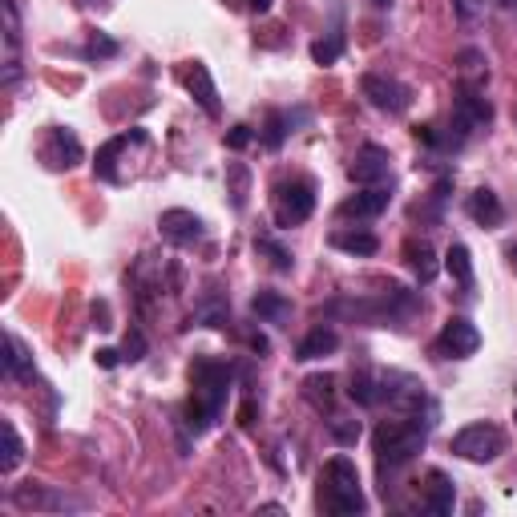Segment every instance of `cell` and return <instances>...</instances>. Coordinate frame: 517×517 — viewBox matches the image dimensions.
<instances>
[{
    "label": "cell",
    "mask_w": 517,
    "mask_h": 517,
    "mask_svg": "<svg viewBox=\"0 0 517 517\" xmlns=\"http://www.w3.org/2000/svg\"><path fill=\"white\" fill-rule=\"evenodd\" d=\"M5 8V85H16L21 77V61H16V49H21V13H16V0H0Z\"/></svg>",
    "instance_id": "9a60e30c"
},
{
    "label": "cell",
    "mask_w": 517,
    "mask_h": 517,
    "mask_svg": "<svg viewBox=\"0 0 517 517\" xmlns=\"http://www.w3.org/2000/svg\"><path fill=\"white\" fill-rule=\"evenodd\" d=\"M247 8H251V13H267V8H271V0H247Z\"/></svg>",
    "instance_id": "b9f144b4"
},
{
    "label": "cell",
    "mask_w": 517,
    "mask_h": 517,
    "mask_svg": "<svg viewBox=\"0 0 517 517\" xmlns=\"http://www.w3.org/2000/svg\"><path fill=\"white\" fill-rule=\"evenodd\" d=\"M251 348L258 352V356H267V352H271V343H267L263 335H251Z\"/></svg>",
    "instance_id": "60d3db41"
},
{
    "label": "cell",
    "mask_w": 517,
    "mask_h": 517,
    "mask_svg": "<svg viewBox=\"0 0 517 517\" xmlns=\"http://www.w3.org/2000/svg\"><path fill=\"white\" fill-rule=\"evenodd\" d=\"M0 433H5V456H0V473H13L16 465H21V456H24V441H21V433H16L13 420H5V425H0Z\"/></svg>",
    "instance_id": "f1b7e54d"
},
{
    "label": "cell",
    "mask_w": 517,
    "mask_h": 517,
    "mask_svg": "<svg viewBox=\"0 0 517 517\" xmlns=\"http://www.w3.org/2000/svg\"><path fill=\"white\" fill-rule=\"evenodd\" d=\"M13 505L16 510H33V513H61V510H73V502H69L65 494H57V489L49 485H16L13 489Z\"/></svg>",
    "instance_id": "7c38bea8"
},
{
    "label": "cell",
    "mask_w": 517,
    "mask_h": 517,
    "mask_svg": "<svg viewBox=\"0 0 517 517\" xmlns=\"http://www.w3.org/2000/svg\"><path fill=\"white\" fill-rule=\"evenodd\" d=\"M343 57V37L340 33H327V37H320L312 45V61L315 65H335Z\"/></svg>",
    "instance_id": "4dcf8cb0"
},
{
    "label": "cell",
    "mask_w": 517,
    "mask_h": 517,
    "mask_svg": "<svg viewBox=\"0 0 517 517\" xmlns=\"http://www.w3.org/2000/svg\"><path fill=\"white\" fill-rule=\"evenodd\" d=\"M494 5H502V8H517V0H494Z\"/></svg>",
    "instance_id": "ee69618b"
},
{
    "label": "cell",
    "mask_w": 517,
    "mask_h": 517,
    "mask_svg": "<svg viewBox=\"0 0 517 517\" xmlns=\"http://www.w3.org/2000/svg\"><path fill=\"white\" fill-rule=\"evenodd\" d=\"M332 247L335 251H343V255L368 258V255L381 251V239H376L372 230H332Z\"/></svg>",
    "instance_id": "603a6c76"
},
{
    "label": "cell",
    "mask_w": 517,
    "mask_h": 517,
    "mask_svg": "<svg viewBox=\"0 0 517 517\" xmlns=\"http://www.w3.org/2000/svg\"><path fill=\"white\" fill-rule=\"evenodd\" d=\"M320 505L327 513H340V517H356L368 510L364 502V489H360V469L356 461L348 456H332L324 465V477H320Z\"/></svg>",
    "instance_id": "3957f363"
},
{
    "label": "cell",
    "mask_w": 517,
    "mask_h": 517,
    "mask_svg": "<svg viewBox=\"0 0 517 517\" xmlns=\"http://www.w3.org/2000/svg\"><path fill=\"white\" fill-rule=\"evenodd\" d=\"M275 202V227H299V222L312 219L315 211V186L307 178H291V183H279L271 194Z\"/></svg>",
    "instance_id": "5b68a950"
},
{
    "label": "cell",
    "mask_w": 517,
    "mask_h": 517,
    "mask_svg": "<svg viewBox=\"0 0 517 517\" xmlns=\"http://www.w3.org/2000/svg\"><path fill=\"white\" fill-rule=\"evenodd\" d=\"M388 202H392V191H388V186H364L360 194L343 198L340 214L343 219H376V214L388 211Z\"/></svg>",
    "instance_id": "5bb4252c"
},
{
    "label": "cell",
    "mask_w": 517,
    "mask_h": 517,
    "mask_svg": "<svg viewBox=\"0 0 517 517\" xmlns=\"http://www.w3.org/2000/svg\"><path fill=\"white\" fill-rule=\"evenodd\" d=\"M481 348V332L473 327L465 315H453V320H445L441 327V340H437V356L445 360H465L473 356V352Z\"/></svg>",
    "instance_id": "9c48e42d"
},
{
    "label": "cell",
    "mask_w": 517,
    "mask_h": 517,
    "mask_svg": "<svg viewBox=\"0 0 517 517\" xmlns=\"http://www.w3.org/2000/svg\"><path fill=\"white\" fill-rule=\"evenodd\" d=\"M227 183H230V206L243 211V206H247V186H251V170H247L243 162H230V166H227Z\"/></svg>",
    "instance_id": "f546056e"
},
{
    "label": "cell",
    "mask_w": 517,
    "mask_h": 517,
    "mask_svg": "<svg viewBox=\"0 0 517 517\" xmlns=\"http://www.w3.org/2000/svg\"><path fill=\"white\" fill-rule=\"evenodd\" d=\"M513 420H517V412H513Z\"/></svg>",
    "instance_id": "7dc6e473"
},
{
    "label": "cell",
    "mask_w": 517,
    "mask_h": 517,
    "mask_svg": "<svg viewBox=\"0 0 517 517\" xmlns=\"http://www.w3.org/2000/svg\"><path fill=\"white\" fill-rule=\"evenodd\" d=\"M142 356H146V335L134 327V332L126 335V343H122V360H126V364H137Z\"/></svg>",
    "instance_id": "e575fe53"
},
{
    "label": "cell",
    "mask_w": 517,
    "mask_h": 517,
    "mask_svg": "<svg viewBox=\"0 0 517 517\" xmlns=\"http://www.w3.org/2000/svg\"><path fill=\"white\" fill-rule=\"evenodd\" d=\"M158 235L166 239L170 247H194L198 239H202V219H198L194 211H183V206H174V211H162Z\"/></svg>",
    "instance_id": "8fae6325"
},
{
    "label": "cell",
    "mask_w": 517,
    "mask_h": 517,
    "mask_svg": "<svg viewBox=\"0 0 517 517\" xmlns=\"http://www.w3.org/2000/svg\"><path fill=\"white\" fill-rule=\"evenodd\" d=\"M510 263H513V271H517V243H510Z\"/></svg>",
    "instance_id": "7bdbcfd3"
},
{
    "label": "cell",
    "mask_w": 517,
    "mask_h": 517,
    "mask_svg": "<svg viewBox=\"0 0 517 517\" xmlns=\"http://www.w3.org/2000/svg\"><path fill=\"white\" fill-rule=\"evenodd\" d=\"M404 263L412 267V275H417L420 283H433L437 271H441L433 247H428V239H409V243H404Z\"/></svg>",
    "instance_id": "d6986e66"
},
{
    "label": "cell",
    "mask_w": 517,
    "mask_h": 517,
    "mask_svg": "<svg viewBox=\"0 0 517 517\" xmlns=\"http://www.w3.org/2000/svg\"><path fill=\"white\" fill-rule=\"evenodd\" d=\"M453 505H456V489H453V481L445 477L441 469H433V473H428L425 510H428V513H437V517H445V513H453Z\"/></svg>",
    "instance_id": "44dd1931"
},
{
    "label": "cell",
    "mask_w": 517,
    "mask_h": 517,
    "mask_svg": "<svg viewBox=\"0 0 517 517\" xmlns=\"http://www.w3.org/2000/svg\"><path fill=\"white\" fill-rule=\"evenodd\" d=\"M489 122H494L489 98L481 89H473V85H461V89H456V101H453V126H449V129H456V146H461L469 134L485 129Z\"/></svg>",
    "instance_id": "8992f818"
},
{
    "label": "cell",
    "mask_w": 517,
    "mask_h": 517,
    "mask_svg": "<svg viewBox=\"0 0 517 517\" xmlns=\"http://www.w3.org/2000/svg\"><path fill=\"white\" fill-rule=\"evenodd\" d=\"M465 214H469L477 227H502L505 222V206H502V198H497L494 191H473L469 198H465Z\"/></svg>",
    "instance_id": "2e32d148"
},
{
    "label": "cell",
    "mask_w": 517,
    "mask_h": 517,
    "mask_svg": "<svg viewBox=\"0 0 517 517\" xmlns=\"http://www.w3.org/2000/svg\"><path fill=\"white\" fill-rule=\"evenodd\" d=\"M348 396L360 404V409H376V404H384V384H381V376H372V372H352Z\"/></svg>",
    "instance_id": "d4e9b609"
},
{
    "label": "cell",
    "mask_w": 517,
    "mask_h": 517,
    "mask_svg": "<svg viewBox=\"0 0 517 517\" xmlns=\"http://www.w3.org/2000/svg\"><path fill=\"white\" fill-rule=\"evenodd\" d=\"M445 271H449V279L465 291V296H473V291H477V275H473V255H469V247H465V243H453L449 251H445Z\"/></svg>",
    "instance_id": "e0dca14e"
},
{
    "label": "cell",
    "mask_w": 517,
    "mask_h": 517,
    "mask_svg": "<svg viewBox=\"0 0 517 517\" xmlns=\"http://www.w3.org/2000/svg\"><path fill=\"white\" fill-rule=\"evenodd\" d=\"M340 348V335L332 332V327H312V332L299 340V348H296V360L299 364H307V360H320V356H332V352Z\"/></svg>",
    "instance_id": "ffe728a7"
},
{
    "label": "cell",
    "mask_w": 517,
    "mask_h": 517,
    "mask_svg": "<svg viewBox=\"0 0 517 517\" xmlns=\"http://www.w3.org/2000/svg\"><path fill=\"white\" fill-rule=\"evenodd\" d=\"M81 5H106V0H81Z\"/></svg>",
    "instance_id": "bcb514c9"
},
{
    "label": "cell",
    "mask_w": 517,
    "mask_h": 517,
    "mask_svg": "<svg viewBox=\"0 0 517 517\" xmlns=\"http://www.w3.org/2000/svg\"><path fill=\"white\" fill-rule=\"evenodd\" d=\"M93 360H98L101 368H118V364H122V352H114V348H98V356H93Z\"/></svg>",
    "instance_id": "74e56055"
},
{
    "label": "cell",
    "mask_w": 517,
    "mask_h": 517,
    "mask_svg": "<svg viewBox=\"0 0 517 517\" xmlns=\"http://www.w3.org/2000/svg\"><path fill=\"white\" fill-rule=\"evenodd\" d=\"M93 320H98V327H114V324H109V307L106 304L93 307Z\"/></svg>",
    "instance_id": "ab89813d"
},
{
    "label": "cell",
    "mask_w": 517,
    "mask_h": 517,
    "mask_svg": "<svg viewBox=\"0 0 517 517\" xmlns=\"http://www.w3.org/2000/svg\"><path fill=\"white\" fill-rule=\"evenodd\" d=\"M255 251L263 255L267 263H271V267H275V271H279V275H287V271H291V263H296V258H291V251H287V247H283V243H275L271 235H255Z\"/></svg>",
    "instance_id": "83f0119b"
},
{
    "label": "cell",
    "mask_w": 517,
    "mask_h": 517,
    "mask_svg": "<svg viewBox=\"0 0 517 517\" xmlns=\"http://www.w3.org/2000/svg\"><path fill=\"white\" fill-rule=\"evenodd\" d=\"M287 114H279V109H271V114H267V129H263V146L267 150H279L283 146V137H287Z\"/></svg>",
    "instance_id": "1f68e13d"
},
{
    "label": "cell",
    "mask_w": 517,
    "mask_h": 517,
    "mask_svg": "<svg viewBox=\"0 0 517 517\" xmlns=\"http://www.w3.org/2000/svg\"><path fill=\"white\" fill-rule=\"evenodd\" d=\"M456 73H461V85H473V89H481V85L489 81L485 53H477V49H465V53H456Z\"/></svg>",
    "instance_id": "4316f807"
},
{
    "label": "cell",
    "mask_w": 517,
    "mask_h": 517,
    "mask_svg": "<svg viewBox=\"0 0 517 517\" xmlns=\"http://www.w3.org/2000/svg\"><path fill=\"white\" fill-rule=\"evenodd\" d=\"M251 307H255V315L263 324H275V327H287L291 324V299L279 296V291H255Z\"/></svg>",
    "instance_id": "ac0fdd59"
},
{
    "label": "cell",
    "mask_w": 517,
    "mask_h": 517,
    "mask_svg": "<svg viewBox=\"0 0 517 517\" xmlns=\"http://www.w3.org/2000/svg\"><path fill=\"white\" fill-rule=\"evenodd\" d=\"M348 178L356 186H388L392 183V158H388L384 146H360V154L352 158L348 166Z\"/></svg>",
    "instance_id": "ba28073f"
},
{
    "label": "cell",
    "mask_w": 517,
    "mask_h": 517,
    "mask_svg": "<svg viewBox=\"0 0 517 517\" xmlns=\"http://www.w3.org/2000/svg\"><path fill=\"white\" fill-rule=\"evenodd\" d=\"M372 5H376V8H388V5H392V0H372Z\"/></svg>",
    "instance_id": "f6af8a7d"
},
{
    "label": "cell",
    "mask_w": 517,
    "mask_h": 517,
    "mask_svg": "<svg viewBox=\"0 0 517 517\" xmlns=\"http://www.w3.org/2000/svg\"><path fill=\"white\" fill-rule=\"evenodd\" d=\"M304 396H307V404H312V409L332 412V404H335V376L332 372L307 376V381H304Z\"/></svg>",
    "instance_id": "484cf974"
},
{
    "label": "cell",
    "mask_w": 517,
    "mask_h": 517,
    "mask_svg": "<svg viewBox=\"0 0 517 517\" xmlns=\"http://www.w3.org/2000/svg\"><path fill=\"white\" fill-rule=\"evenodd\" d=\"M239 425H247V428L255 425V400H243V409H239Z\"/></svg>",
    "instance_id": "f35d334b"
},
{
    "label": "cell",
    "mask_w": 517,
    "mask_h": 517,
    "mask_svg": "<svg viewBox=\"0 0 517 517\" xmlns=\"http://www.w3.org/2000/svg\"><path fill=\"white\" fill-rule=\"evenodd\" d=\"M41 162H45L49 170H73L77 162H81V142H77L73 129H61V126L49 129L45 146H41Z\"/></svg>",
    "instance_id": "30bf717a"
},
{
    "label": "cell",
    "mask_w": 517,
    "mask_h": 517,
    "mask_svg": "<svg viewBox=\"0 0 517 517\" xmlns=\"http://www.w3.org/2000/svg\"><path fill=\"white\" fill-rule=\"evenodd\" d=\"M251 142H255L251 126H230V129H227V146H230V150H247Z\"/></svg>",
    "instance_id": "d590c367"
},
{
    "label": "cell",
    "mask_w": 517,
    "mask_h": 517,
    "mask_svg": "<svg viewBox=\"0 0 517 517\" xmlns=\"http://www.w3.org/2000/svg\"><path fill=\"white\" fill-rule=\"evenodd\" d=\"M230 381H235V372H230V364H222V360H194L191 368V404H186V425H191V433H206V428L214 425V420L222 417V409H227V396H230Z\"/></svg>",
    "instance_id": "6da1fadb"
},
{
    "label": "cell",
    "mask_w": 517,
    "mask_h": 517,
    "mask_svg": "<svg viewBox=\"0 0 517 517\" xmlns=\"http://www.w3.org/2000/svg\"><path fill=\"white\" fill-rule=\"evenodd\" d=\"M85 57H89V61H98V57H118V41H109L106 33H93L89 45H85Z\"/></svg>",
    "instance_id": "836d02e7"
},
{
    "label": "cell",
    "mask_w": 517,
    "mask_h": 517,
    "mask_svg": "<svg viewBox=\"0 0 517 517\" xmlns=\"http://www.w3.org/2000/svg\"><path fill=\"white\" fill-rule=\"evenodd\" d=\"M428 428H433V420H420V412H412V417H404V420H384V425H376L372 449H376V465H381L384 481H388V473L404 469L412 456L425 449Z\"/></svg>",
    "instance_id": "7a4b0ae2"
},
{
    "label": "cell",
    "mask_w": 517,
    "mask_h": 517,
    "mask_svg": "<svg viewBox=\"0 0 517 517\" xmlns=\"http://www.w3.org/2000/svg\"><path fill=\"white\" fill-rule=\"evenodd\" d=\"M360 89H364L368 106H372V109H381V114H388V118H400V114H409V106H412V89H409V85H404V81H396V77L368 73L364 81H360Z\"/></svg>",
    "instance_id": "52a82bcc"
},
{
    "label": "cell",
    "mask_w": 517,
    "mask_h": 517,
    "mask_svg": "<svg viewBox=\"0 0 517 517\" xmlns=\"http://www.w3.org/2000/svg\"><path fill=\"white\" fill-rule=\"evenodd\" d=\"M453 453L461 461H473V465H489L505 453V433L489 420H477V425H465L461 433L453 437Z\"/></svg>",
    "instance_id": "277c9868"
},
{
    "label": "cell",
    "mask_w": 517,
    "mask_h": 517,
    "mask_svg": "<svg viewBox=\"0 0 517 517\" xmlns=\"http://www.w3.org/2000/svg\"><path fill=\"white\" fill-rule=\"evenodd\" d=\"M453 8H456V16H461L465 24L477 21V0H453Z\"/></svg>",
    "instance_id": "8d00e7d4"
},
{
    "label": "cell",
    "mask_w": 517,
    "mask_h": 517,
    "mask_svg": "<svg viewBox=\"0 0 517 517\" xmlns=\"http://www.w3.org/2000/svg\"><path fill=\"white\" fill-rule=\"evenodd\" d=\"M5 376L8 381H33V356L13 332L5 335Z\"/></svg>",
    "instance_id": "cb8c5ba5"
},
{
    "label": "cell",
    "mask_w": 517,
    "mask_h": 517,
    "mask_svg": "<svg viewBox=\"0 0 517 517\" xmlns=\"http://www.w3.org/2000/svg\"><path fill=\"white\" fill-rule=\"evenodd\" d=\"M183 81H186V89H191V98L198 101V106H202L211 118H219V109H222V106H219V89H214L211 69H206L202 61H186Z\"/></svg>",
    "instance_id": "4fadbf2b"
},
{
    "label": "cell",
    "mask_w": 517,
    "mask_h": 517,
    "mask_svg": "<svg viewBox=\"0 0 517 517\" xmlns=\"http://www.w3.org/2000/svg\"><path fill=\"white\" fill-rule=\"evenodd\" d=\"M327 433H332L335 445H356V441H360V420H340V417H332V420H327Z\"/></svg>",
    "instance_id": "d6a6232c"
},
{
    "label": "cell",
    "mask_w": 517,
    "mask_h": 517,
    "mask_svg": "<svg viewBox=\"0 0 517 517\" xmlns=\"http://www.w3.org/2000/svg\"><path fill=\"white\" fill-rule=\"evenodd\" d=\"M194 320H198V324H206V327H227L230 307H227V299H222V291H219V287H206L202 296H198Z\"/></svg>",
    "instance_id": "7402d4cb"
}]
</instances>
